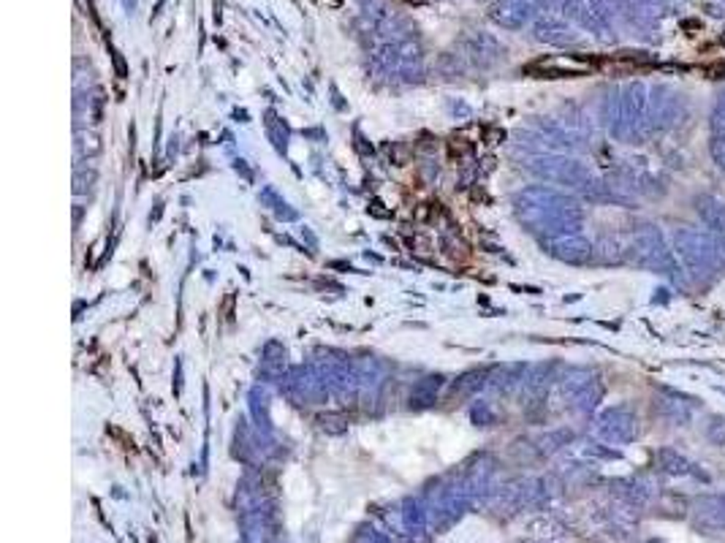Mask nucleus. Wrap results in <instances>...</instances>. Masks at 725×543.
Here are the masks:
<instances>
[{
    "label": "nucleus",
    "instance_id": "obj_4",
    "mask_svg": "<svg viewBox=\"0 0 725 543\" xmlns=\"http://www.w3.org/2000/svg\"><path fill=\"white\" fill-rule=\"evenodd\" d=\"M690 527L701 535H725V495H701L690 503Z\"/></svg>",
    "mask_w": 725,
    "mask_h": 543
},
{
    "label": "nucleus",
    "instance_id": "obj_9",
    "mask_svg": "<svg viewBox=\"0 0 725 543\" xmlns=\"http://www.w3.org/2000/svg\"><path fill=\"white\" fill-rule=\"evenodd\" d=\"M635 419L627 413V411H617V413H609V419H606V429H609V435L611 437H617V440H630L633 437V432H635Z\"/></svg>",
    "mask_w": 725,
    "mask_h": 543
},
{
    "label": "nucleus",
    "instance_id": "obj_2",
    "mask_svg": "<svg viewBox=\"0 0 725 543\" xmlns=\"http://www.w3.org/2000/svg\"><path fill=\"white\" fill-rule=\"evenodd\" d=\"M633 250H635V261L641 267L661 272V275H671L674 280L682 277L677 256H674V250H669V242L658 225H641L633 237Z\"/></svg>",
    "mask_w": 725,
    "mask_h": 543
},
{
    "label": "nucleus",
    "instance_id": "obj_7",
    "mask_svg": "<svg viewBox=\"0 0 725 543\" xmlns=\"http://www.w3.org/2000/svg\"><path fill=\"white\" fill-rule=\"evenodd\" d=\"M530 68L543 71L549 76H579V73L590 71L593 65L587 60H579V57H546V60L533 63Z\"/></svg>",
    "mask_w": 725,
    "mask_h": 543
},
{
    "label": "nucleus",
    "instance_id": "obj_8",
    "mask_svg": "<svg viewBox=\"0 0 725 543\" xmlns=\"http://www.w3.org/2000/svg\"><path fill=\"white\" fill-rule=\"evenodd\" d=\"M695 209L704 220V225L714 234L725 237V204L714 196H698L695 199Z\"/></svg>",
    "mask_w": 725,
    "mask_h": 543
},
{
    "label": "nucleus",
    "instance_id": "obj_3",
    "mask_svg": "<svg viewBox=\"0 0 725 543\" xmlns=\"http://www.w3.org/2000/svg\"><path fill=\"white\" fill-rule=\"evenodd\" d=\"M682 96L677 90H655L652 98H647V123H644V136H652L661 131H669L682 117Z\"/></svg>",
    "mask_w": 725,
    "mask_h": 543
},
{
    "label": "nucleus",
    "instance_id": "obj_6",
    "mask_svg": "<svg viewBox=\"0 0 725 543\" xmlns=\"http://www.w3.org/2000/svg\"><path fill=\"white\" fill-rule=\"evenodd\" d=\"M658 471L666 473V476H671V479H690V476L704 479V473L695 468V464L685 454H679L677 448H661L658 451Z\"/></svg>",
    "mask_w": 725,
    "mask_h": 543
},
{
    "label": "nucleus",
    "instance_id": "obj_1",
    "mask_svg": "<svg viewBox=\"0 0 725 543\" xmlns=\"http://www.w3.org/2000/svg\"><path fill=\"white\" fill-rule=\"evenodd\" d=\"M674 256L690 280L701 283L725 269V237L709 228L682 225L674 231Z\"/></svg>",
    "mask_w": 725,
    "mask_h": 543
},
{
    "label": "nucleus",
    "instance_id": "obj_12",
    "mask_svg": "<svg viewBox=\"0 0 725 543\" xmlns=\"http://www.w3.org/2000/svg\"><path fill=\"white\" fill-rule=\"evenodd\" d=\"M706 437L714 443V445H722L725 443V419L722 416H712L709 424H706Z\"/></svg>",
    "mask_w": 725,
    "mask_h": 543
},
{
    "label": "nucleus",
    "instance_id": "obj_10",
    "mask_svg": "<svg viewBox=\"0 0 725 543\" xmlns=\"http://www.w3.org/2000/svg\"><path fill=\"white\" fill-rule=\"evenodd\" d=\"M709 155L717 169L725 172V133H712V141H709Z\"/></svg>",
    "mask_w": 725,
    "mask_h": 543
},
{
    "label": "nucleus",
    "instance_id": "obj_5",
    "mask_svg": "<svg viewBox=\"0 0 725 543\" xmlns=\"http://www.w3.org/2000/svg\"><path fill=\"white\" fill-rule=\"evenodd\" d=\"M655 408L669 424L685 427V424H690V419L695 413V400L685 392H677V389H661Z\"/></svg>",
    "mask_w": 725,
    "mask_h": 543
},
{
    "label": "nucleus",
    "instance_id": "obj_11",
    "mask_svg": "<svg viewBox=\"0 0 725 543\" xmlns=\"http://www.w3.org/2000/svg\"><path fill=\"white\" fill-rule=\"evenodd\" d=\"M709 125H712V133H725V90L720 93V98L712 109Z\"/></svg>",
    "mask_w": 725,
    "mask_h": 543
}]
</instances>
